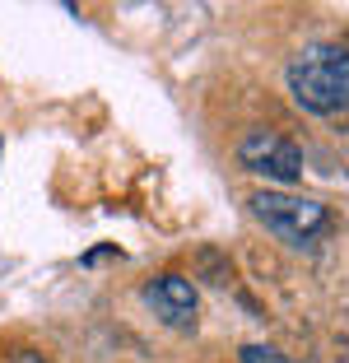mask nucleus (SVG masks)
Listing matches in <instances>:
<instances>
[{
	"instance_id": "nucleus-3",
	"label": "nucleus",
	"mask_w": 349,
	"mask_h": 363,
	"mask_svg": "<svg viewBox=\"0 0 349 363\" xmlns=\"http://www.w3.org/2000/svg\"><path fill=\"white\" fill-rule=\"evenodd\" d=\"M238 159L243 168L261 172L270 182H298L303 177V154H298L294 140L275 135V130H252V135L238 145Z\"/></svg>"
},
{
	"instance_id": "nucleus-7",
	"label": "nucleus",
	"mask_w": 349,
	"mask_h": 363,
	"mask_svg": "<svg viewBox=\"0 0 349 363\" xmlns=\"http://www.w3.org/2000/svg\"><path fill=\"white\" fill-rule=\"evenodd\" d=\"M340 363H349V354H345V359H340Z\"/></svg>"
},
{
	"instance_id": "nucleus-6",
	"label": "nucleus",
	"mask_w": 349,
	"mask_h": 363,
	"mask_svg": "<svg viewBox=\"0 0 349 363\" xmlns=\"http://www.w3.org/2000/svg\"><path fill=\"white\" fill-rule=\"evenodd\" d=\"M14 363H43V359H38V354H28V350H23V354H14Z\"/></svg>"
},
{
	"instance_id": "nucleus-2",
	"label": "nucleus",
	"mask_w": 349,
	"mask_h": 363,
	"mask_svg": "<svg viewBox=\"0 0 349 363\" xmlns=\"http://www.w3.org/2000/svg\"><path fill=\"white\" fill-rule=\"evenodd\" d=\"M252 214L275 238H284V242H294V247L317 242V238L331 228L326 205H321L317 196H294V191H256L252 196Z\"/></svg>"
},
{
	"instance_id": "nucleus-1",
	"label": "nucleus",
	"mask_w": 349,
	"mask_h": 363,
	"mask_svg": "<svg viewBox=\"0 0 349 363\" xmlns=\"http://www.w3.org/2000/svg\"><path fill=\"white\" fill-rule=\"evenodd\" d=\"M289 94L312 117H336L349 107V47L312 43L289 61Z\"/></svg>"
},
{
	"instance_id": "nucleus-4",
	"label": "nucleus",
	"mask_w": 349,
	"mask_h": 363,
	"mask_svg": "<svg viewBox=\"0 0 349 363\" xmlns=\"http://www.w3.org/2000/svg\"><path fill=\"white\" fill-rule=\"evenodd\" d=\"M145 303L149 312L172 326V331H191L196 326V284L187 275H159L145 284Z\"/></svg>"
},
{
	"instance_id": "nucleus-5",
	"label": "nucleus",
	"mask_w": 349,
	"mask_h": 363,
	"mask_svg": "<svg viewBox=\"0 0 349 363\" xmlns=\"http://www.w3.org/2000/svg\"><path fill=\"white\" fill-rule=\"evenodd\" d=\"M243 363H294L279 350H265V345H243Z\"/></svg>"
}]
</instances>
